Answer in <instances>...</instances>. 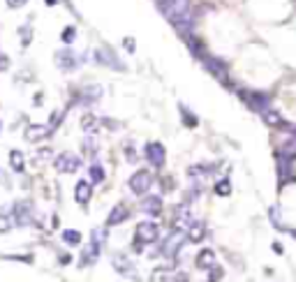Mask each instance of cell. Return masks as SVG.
I'll return each mask as SVG.
<instances>
[{"label":"cell","mask_w":296,"mask_h":282,"mask_svg":"<svg viewBox=\"0 0 296 282\" xmlns=\"http://www.w3.org/2000/svg\"><path fill=\"white\" fill-rule=\"evenodd\" d=\"M10 227H12V220L7 215H0V233H5V231H10Z\"/></svg>","instance_id":"cell-28"},{"label":"cell","mask_w":296,"mask_h":282,"mask_svg":"<svg viewBox=\"0 0 296 282\" xmlns=\"http://www.w3.org/2000/svg\"><path fill=\"white\" fill-rule=\"evenodd\" d=\"M79 167H81V160L72 153H63L56 158V171H61V174H74L79 171Z\"/></svg>","instance_id":"cell-4"},{"label":"cell","mask_w":296,"mask_h":282,"mask_svg":"<svg viewBox=\"0 0 296 282\" xmlns=\"http://www.w3.org/2000/svg\"><path fill=\"white\" fill-rule=\"evenodd\" d=\"M151 185H153V176H151V171H143V169L130 178V190L134 195H146L151 190Z\"/></svg>","instance_id":"cell-3"},{"label":"cell","mask_w":296,"mask_h":282,"mask_svg":"<svg viewBox=\"0 0 296 282\" xmlns=\"http://www.w3.org/2000/svg\"><path fill=\"white\" fill-rule=\"evenodd\" d=\"M278 162H280V180L291 178V158H287V155H282V153H280Z\"/></svg>","instance_id":"cell-18"},{"label":"cell","mask_w":296,"mask_h":282,"mask_svg":"<svg viewBox=\"0 0 296 282\" xmlns=\"http://www.w3.org/2000/svg\"><path fill=\"white\" fill-rule=\"evenodd\" d=\"M190 241H202L204 239V222L202 220H194V222L190 224Z\"/></svg>","instance_id":"cell-22"},{"label":"cell","mask_w":296,"mask_h":282,"mask_svg":"<svg viewBox=\"0 0 296 282\" xmlns=\"http://www.w3.org/2000/svg\"><path fill=\"white\" fill-rule=\"evenodd\" d=\"M220 277H222V271H220L218 266H215V268L211 266V275H209V280H211V282H218Z\"/></svg>","instance_id":"cell-31"},{"label":"cell","mask_w":296,"mask_h":282,"mask_svg":"<svg viewBox=\"0 0 296 282\" xmlns=\"http://www.w3.org/2000/svg\"><path fill=\"white\" fill-rule=\"evenodd\" d=\"M97 118L95 116H90V114H86L81 118V127H83V132H88V134H95V130H97Z\"/></svg>","instance_id":"cell-21"},{"label":"cell","mask_w":296,"mask_h":282,"mask_svg":"<svg viewBox=\"0 0 296 282\" xmlns=\"http://www.w3.org/2000/svg\"><path fill=\"white\" fill-rule=\"evenodd\" d=\"M83 95H86V102H93V100H97L100 95H102V88L100 86H88V88H83Z\"/></svg>","instance_id":"cell-24"},{"label":"cell","mask_w":296,"mask_h":282,"mask_svg":"<svg viewBox=\"0 0 296 282\" xmlns=\"http://www.w3.org/2000/svg\"><path fill=\"white\" fill-rule=\"evenodd\" d=\"M10 164L17 174H21L23 169H26V158H23V153L21 151H10Z\"/></svg>","instance_id":"cell-17"},{"label":"cell","mask_w":296,"mask_h":282,"mask_svg":"<svg viewBox=\"0 0 296 282\" xmlns=\"http://www.w3.org/2000/svg\"><path fill=\"white\" fill-rule=\"evenodd\" d=\"M63 241L70 245H77L79 241H81V236H79V231H74V229H65V231H63Z\"/></svg>","instance_id":"cell-25"},{"label":"cell","mask_w":296,"mask_h":282,"mask_svg":"<svg viewBox=\"0 0 296 282\" xmlns=\"http://www.w3.org/2000/svg\"><path fill=\"white\" fill-rule=\"evenodd\" d=\"M14 220H17V224H21V227H26V224L30 222V204H28V201H19L17 206H14Z\"/></svg>","instance_id":"cell-11"},{"label":"cell","mask_w":296,"mask_h":282,"mask_svg":"<svg viewBox=\"0 0 296 282\" xmlns=\"http://www.w3.org/2000/svg\"><path fill=\"white\" fill-rule=\"evenodd\" d=\"M93 195V183H88V180H79L77 187H74V197H77L79 204H86Z\"/></svg>","instance_id":"cell-13"},{"label":"cell","mask_w":296,"mask_h":282,"mask_svg":"<svg viewBox=\"0 0 296 282\" xmlns=\"http://www.w3.org/2000/svg\"><path fill=\"white\" fill-rule=\"evenodd\" d=\"M28 0H7V5L10 7H21V5H26Z\"/></svg>","instance_id":"cell-32"},{"label":"cell","mask_w":296,"mask_h":282,"mask_svg":"<svg viewBox=\"0 0 296 282\" xmlns=\"http://www.w3.org/2000/svg\"><path fill=\"white\" fill-rule=\"evenodd\" d=\"M171 26L178 30V33L183 35L185 39H190L192 37V30H194V14H192V10H187V12H183V14H178L176 19H171Z\"/></svg>","instance_id":"cell-2"},{"label":"cell","mask_w":296,"mask_h":282,"mask_svg":"<svg viewBox=\"0 0 296 282\" xmlns=\"http://www.w3.org/2000/svg\"><path fill=\"white\" fill-rule=\"evenodd\" d=\"M141 211L146 213V215H158V213L162 211V201H160V197H146V199L141 201Z\"/></svg>","instance_id":"cell-14"},{"label":"cell","mask_w":296,"mask_h":282,"mask_svg":"<svg viewBox=\"0 0 296 282\" xmlns=\"http://www.w3.org/2000/svg\"><path fill=\"white\" fill-rule=\"evenodd\" d=\"M74 37H77V28H74V26L63 28V33H61L63 44H72V42H74Z\"/></svg>","instance_id":"cell-23"},{"label":"cell","mask_w":296,"mask_h":282,"mask_svg":"<svg viewBox=\"0 0 296 282\" xmlns=\"http://www.w3.org/2000/svg\"><path fill=\"white\" fill-rule=\"evenodd\" d=\"M183 243H185V233H183V231H174L169 239L165 241V245H162V252H165L167 257H176V252L181 250Z\"/></svg>","instance_id":"cell-9"},{"label":"cell","mask_w":296,"mask_h":282,"mask_svg":"<svg viewBox=\"0 0 296 282\" xmlns=\"http://www.w3.org/2000/svg\"><path fill=\"white\" fill-rule=\"evenodd\" d=\"M158 7H160V12L171 21V19H176L178 14L192 10V0H160Z\"/></svg>","instance_id":"cell-1"},{"label":"cell","mask_w":296,"mask_h":282,"mask_svg":"<svg viewBox=\"0 0 296 282\" xmlns=\"http://www.w3.org/2000/svg\"><path fill=\"white\" fill-rule=\"evenodd\" d=\"M90 180H93V183H102V180H105V169L100 167V164H93V167H90Z\"/></svg>","instance_id":"cell-26"},{"label":"cell","mask_w":296,"mask_h":282,"mask_svg":"<svg viewBox=\"0 0 296 282\" xmlns=\"http://www.w3.org/2000/svg\"><path fill=\"white\" fill-rule=\"evenodd\" d=\"M105 239H107V233H105V231H100V229H93V243H95V245L105 243Z\"/></svg>","instance_id":"cell-30"},{"label":"cell","mask_w":296,"mask_h":282,"mask_svg":"<svg viewBox=\"0 0 296 282\" xmlns=\"http://www.w3.org/2000/svg\"><path fill=\"white\" fill-rule=\"evenodd\" d=\"M197 266L199 268H211V266H215V252L213 250H202L197 257Z\"/></svg>","instance_id":"cell-16"},{"label":"cell","mask_w":296,"mask_h":282,"mask_svg":"<svg viewBox=\"0 0 296 282\" xmlns=\"http://www.w3.org/2000/svg\"><path fill=\"white\" fill-rule=\"evenodd\" d=\"M146 158L148 162L153 164V167H165V160H167V153H165V146L158 144V141H151L146 146Z\"/></svg>","instance_id":"cell-5"},{"label":"cell","mask_w":296,"mask_h":282,"mask_svg":"<svg viewBox=\"0 0 296 282\" xmlns=\"http://www.w3.org/2000/svg\"><path fill=\"white\" fill-rule=\"evenodd\" d=\"M202 63L204 67L211 72L213 76H218L222 83H227V65L222 63L220 58H211V56H202Z\"/></svg>","instance_id":"cell-6"},{"label":"cell","mask_w":296,"mask_h":282,"mask_svg":"<svg viewBox=\"0 0 296 282\" xmlns=\"http://www.w3.org/2000/svg\"><path fill=\"white\" fill-rule=\"evenodd\" d=\"M137 239H141L143 243H155L160 239V229L155 222H141L137 227Z\"/></svg>","instance_id":"cell-7"},{"label":"cell","mask_w":296,"mask_h":282,"mask_svg":"<svg viewBox=\"0 0 296 282\" xmlns=\"http://www.w3.org/2000/svg\"><path fill=\"white\" fill-rule=\"evenodd\" d=\"M77 56L72 54L70 49H61V51H56V65L61 67L63 72H72L74 67H77Z\"/></svg>","instance_id":"cell-8"},{"label":"cell","mask_w":296,"mask_h":282,"mask_svg":"<svg viewBox=\"0 0 296 282\" xmlns=\"http://www.w3.org/2000/svg\"><path fill=\"white\" fill-rule=\"evenodd\" d=\"M44 3H46V5H51V7L58 5V0H44Z\"/></svg>","instance_id":"cell-34"},{"label":"cell","mask_w":296,"mask_h":282,"mask_svg":"<svg viewBox=\"0 0 296 282\" xmlns=\"http://www.w3.org/2000/svg\"><path fill=\"white\" fill-rule=\"evenodd\" d=\"M183 120H185V125H187V127H194V125H197V118H192V116H190V111H187L185 107H183Z\"/></svg>","instance_id":"cell-29"},{"label":"cell","mask_w":296,"mask_h":282,"mask_svg":"<svg viewBox=\"0 0 296 282\" xmlns=\"http://www.w3.org/2000/svg\"><path fill=\"white\" fill-rule=\"evenodd\" d=\"M95 56H97V60L100 63H105V65H111V67H116V70H121V63L118 60H114V54H111L109 49H97L95 51Z\"/></svg>","instance_id":"cell-15"},{"label":"cell","mask_w":296,"mask_h":282,"mask_svg":"<svg viewBox=\"0 0 296 282\" xmlns=\"http://www.w3.org/2000/svg\"><path fill=\"white\" fill-rule=\"evenodd\" d=\"M125 217H127V206L125 204H118V206L111 208L109 217H107V224H109V227H116V224L125 222Z\"/></svg>","instance_id":"cell-12"},{"label":"cell","mask_w":296,"mask_h":282,"mask_svg":"<svg viewBox=\"0 0 296 282\" xmlns=\"http://www.w3.org/2000/svg\"><path fill=\"white\" fill-rule=\"evenodd\" d=\"M264 118V123H269L273 125V127H278V125H282V118H280L278 111H273V109H264V111H259Z\"/></svg>","instance_id":"cell-20"},{"label":"cell","mask_w":296,"mask_h":282,"mask_svg":"<svg viewBox=\"0 0 296 282\" xmlns=\"http://www.w3.org/2000/svg\"><path fill=\"white\" fill-rule=\"evenodd\" d=\"M125 49H127V51H134V42H132V37L125 39Z\"/></svg>","instance_id":"cell-33"},{"label":"cell","mask_w":296,"mask_h":282,"mask_svg":"<svg viewBox=\"0 0 296 282\" xmlns=\"http://www.w3.org/2000/svg\"><path fill=\"white\" fill-rule=\"evenodd\" d=\"M155 3H160V0H155Z\"/></svg>","instance_id":"cell-35"},{"label":"cell","mask_w":296,"mask_h":282,"mask_svg":"<svg viewBox=\"0 0 296 282\" xmlns=\"http://www.w3.org/2000/svg\"><path fill=\"white\" fill-rule=\"evenodd\" d=\"M248 102L253 104L257 111H264V109H269V98H266L264 92H253V95L248 98Z\"/></svg>","instance_id":"cell-19"},{"label":"cell","mask_w":296,"mask_h":282,"mask_svg":"<svg viewBox=\"0 0 296 282\" xmlns=\"http://www.w3.org/2000/svg\"><path fill=\"white\" fill-rule=\"evenodd\" d=\"M229 192H231V183H229V180H220V183L215 185V195L227 197Z\"/></svg>","instance_id":"cell-27"},{"label":"cell","mask_w":296,"mask_h":282,"mask_svg":"<svg viewBox=\"0 0 296 282\" xmlns=\"http://www.w3.org/2000/svg\"><path fill=\"white\" fill-rule=\"evenodd\" d=\"M51 134V127L49 125H28L26 127V141H33V144H37V141L46 139V136Z\"/></svg>","instance_id":"cell-10"}]
</instances>
